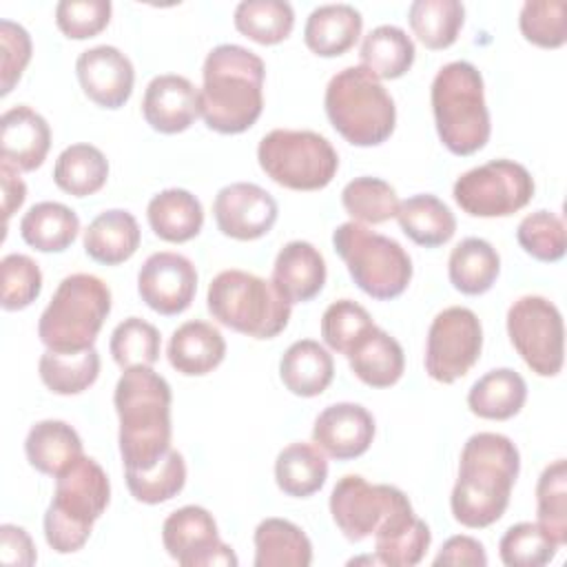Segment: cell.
<instances>
[{"mask_svg": "<svg viewBox=\"0 0 567 567\" xmlns=\"http://www.w3.org/2000/svg\"><path fill=\"white\" fill-rule=\"evenodd\" d=\"M29 31L11 20H0V95H9L31 60Z\"/></svg>", "mask_w": 567, "mask_h": 567, "instance_id": "f5cc1de1", "label": "cell"}, {"mask_svg": "<svg viewBox=\"0 0 567 567\" xmlns=\"http://www.w3.org/2000/svg\"><path fill=\"white\" fill-rule=\"evenodd\" d=\"M75 75L84 95L111 111L128 102L135 84L133 62L111 44L82 51L75 60Z\"/></svg>", "mask_w": 567, "mask_h": 567, "instance_id": "ac0fdd59", "label": "cell"}, {"mask_svg": "<svg viewBox=\"0 0 567 567\" xmlns=\"http://www.w3.org/2000/svg\"><path fill=\"white\" fill-rule=\"evenodd\" d=\"M24 454L33 470L47 476H58L82 456V439L66 421L44 419L27 432Z\"/></svg>", "mask_w": 567, "mask_h": 567, "instance_id": "f546056e", "label": "cell"}, {"mask_svg": "<svg viewBox=\"0 0 567 567\" xmlns=\"http://www.w3.org/2000/svg\"><path fill=\"white\" fill-rule=\"evenodd\" d=\"M483 350V326L474 310L450 306L441 310L425 339V372L439 383H454L465 377Z\"/></svg>", "mask_w": 567, "mask_h": 567, "instance_id": "4fadbf2b", "label": "cell"}, {"mask_svg": "<svg viewBox=\"0 0 567 567\" xmlns=\"http://www.w3.org/2000/svg\"><path fill=\"white\" fill-rule=\"evenodd\" d=\"M527 401V383L512 368L485 372L467 392L472 414L487 421H507L516 416Z\"/></svg>", "mask_w": 567, "mask_h": 567, "instance_id": "4dcf8cb0", "label": "cell"}, {"mask_svg": "<svg viewBox=\"0 0 567 567\" xmlns=\"http://www.w3.org/2000/svg\"><path fill=\"white\" fill-rule=\"evenodd\" d=\"M323 106L334 131L361 148L383 144L396 124L392 95L361 64L346 66L330 78Z\"/></svg>", "mask_w": 567, "mask_h": 567, "instance_id": "8992f818", "label": "cell"}, {"mask_svg": "<svg viewBox=\"0 0 567 567\" xmlns=\"http://www.w3.org/2000/svg\"><path fill=\"white\" fill-rule=\"evenodd\" d=\"M352 374L370 388L394 385L405 370V354L401 343L385 330L374 326L346 357Z\"/></svg>", "mask_w": 567, "mask_h": 567, "instance_id": "83f0119b", "label": "cell"}, {"mask_svg": "<svg viewBox=\"0 0 567 567\" xmlns=\"http://www.w3.org/2000/svg\"><path fill=\"white\" fill-rule=\"evenodd\" d=\"M498 272L501 257L496 248L481 237H465L450 252L447 277L463 295H485L496 284Z\"/></svg>", "mask_w": 567, "mask_h": 567, "instance_id": "d6a6232c", "label": "cell"}, {"mask_svg": "<svg viewBox=\"0 0 567 567\" xmlns=\"http://www.w3.org/2000/svg\"><path fill=\"white\" fill-rule=\"evenodd\" d=\"M146 217L151 230L171 244L195 239L204 226L202 202L186 188H166L153 195Z\"/></svg>", "mask_w": 567, "mask_h": 567, "instance_id": "f1b7e54d", "label": "cell"}, {"mask_svg": "<svg viewBox=\"0 0 567 567\" xmlns=\"http://www.w3.org/2000/svg\"><path fill=\"white\" fill-rule=\"evenodd\" d=\"M341 204L357 224H385L396 217L399 195L381 177H354L341 190Z\"/></svg>", "mask_w": 567, "mask_h": 567, "instance_id": "b9f144b4", "label": "cell"}, {"mask_svg": "<svg viewBox=\"0 0 567 567\" xmlns=\"http://www.w3.org/2000/svg\"><path fill=\"white\" fill-rule=\"evenodd\" d=\"M111 501V483L91 456L75 458L55 476V492L44 512V538L58 554L80 551Z\"/></svg>", "mask_w": 567, "mask_h": 567, "instance_id": "5b68a950", "label": "cell"}, {"mask_svg": "<svg viewBox=\"0 0 567 567\" xmlns=\"http://www.w3.org/2000/svg\"><path fill=\"white\" fill-rule=\"evenodd\" d=\"M264 60L241 44H217L202 69L199 111L204 124L221 135L248 131L264 111Z\"/></svg>", "mask_w": 567, "mask_h": 567, "instance_id": "3957f363", "label": "cell"}, {"mask_svg": "<svg viewBox=\"0 0 567 567\" xmlns=\"http://www.w3.org/2000/svg\"><path fill=\"white\" fill-rule=\"evenodd\" d=\"M255 567H308L312 543L306 532L286 518H264L255 529Z\"/></svg>", "mask_w": 567, "mask_h": 567, "instance_id": "1f68e13d", "label": "cell"}, {"mask_svg": "<svg viewBox=\"0 0 567 567\" xmlns=\"http://www.w3.org/2000/svg\"><path fill=\"white\" fill-rule=\"evenodd\" d=\"M374 416L359 403H332L323 408L312 425V443L337 461L365 454L374 439Z\"/></svg>", "mask_w": 567, "mask_h": 567, "instance_id": "d6986e66", "label": "cell"}, {"mask_svg": "<svg viewBox=\"0 0 567 567\" xmlns=\"http://www.w3.org/2000/svg\"><path fill=\"white\" fill-rule=\"evenodd\" d=\"M166 554L182 567H237L230 545L219 538L213 514L199 505H184L171 512L162 525Z\"/></svg>", "mask_w": 567, "mask_h": 567, "instance_id": "9a60e30c", "label": "cell"}, {"mask_svg": "<svg viewBox=\"0 0 567 567\" xmlns=\"http://www.w3.org/2000/svg\"><path fill=\"white\" fill-rule=\"evenodd\" d=\"M410 498L394 485H372L359 474H346L330 494V514L339 532L361 543L381 527V523Z\"/></svg>", "mask_w": 567, "mask_h": 567, "instance_id": "5bb4252c", "label": "cell"}, {"mask_svg": "<svg viewBox=\"0 0 567 567\" xmlns=\"http://www.w3.org/2000/svg\"><path fill=\"white\" fill-rule=\"evenodd\" d=\"M233 22L248 40L270 47L290 35L295 27V11L286 0H241L235 7Z\"/></svg>", "mask_w": 567, "mask_h": 567, "instance_id": "60d3db41", "label": "cell"}, {"mask_svg": "<svg viewBox=\"0 0 567 567\" xmlns=\"http://www.w3.org/2000/svg\"><path fill=\"white\" fill-rule=\"evenodd\" d=\"M257 162L279 186L290 190H321L339 168L334 146L308 128H275L259 140Z\"/></svg>", "mask_w": 567, "mask_h": 567, "instance_id": "30bf717a", "label": "cell"}, {"mask_svg": "<svg viewBox=\"0 0 567 567\" xmlns=\"http://www.w3.org/2000/svg\"><path fill=\"white\" fill-rule=\"evenodd\" d=\"M361 29L363 18L352 4H321L306 20L303 42L319 58H337L357 44Z\"/></svg>", "mask_w": 567, "mask_h": 567, "instance_id": "d4e9b609", "label": "cell"}, {"mask_svg": "<svg viewBox=\"0 0 567 567\" xmlns=\"http://www.w3.org/2000/svg\"><path fill=\"white\" fill-rule=\"evenodd\" d=\"M538 525L563 547L567 543V463L551 461L536 483Z\"/></svg>", "mask_w": 567, "mask_h": 567, "instance_id": "ee69618b", "label": "cell"}, {"mask_svg": "<svg viewBox=\"0 0 567 567\" xmlns=\"http://www.w3.org/2000/svg\"><path fill=\"white\" fill-rule=\"evenodd\" d=\"M0 560L18 567H31L38 560L35 545L24 527L11 523L0 525Z\"/></svg>", "mask_w": 567, "mask_h": 567, "instance_id": "11a10c76", "label": "cell"}, {"mask_svg": "<svg viewBox=\"0 0 567 567\" xmlns=\"http://www.w3.org/2000/svg\"><path fill=\"white\" fill-rule=\"evenodd\" d=\"M430 543V527L414 514L410 501L396 507L374 532V554L379 565L414 567L423 560Z\"/></svg>", "mask_w": 567, "mask_h": 567, "instance_id": "603a6c76", "label": "cell"}, {"mask_svg": "<svg viewBox=\"0 0 567 567\" xmlns=\"http://www.w3.org/2000/svg\"><path fill=\"white\" fill-rule=\"evenodd\" d=\"M171 385L146 365L122 370L113 405L120 419V456L124 470L155 467L171 450Z\"/></svg>", "mask_w": 567, "mask_h": 567, "instance_id": "7a4b0ae2", "label": "cell"}, {"mask_svg": "<svg viewBox=\"0 0 567 567\" xmlns=\"http://www.w3.org/2000/svg\"><path fill=\"white\" fill-rule=\"evenodd\" d=\"M396 221L401 230L423 248L447 244L456 233V217L447 204L432 193H419L399 204Z\"/></svg>", "mask_w": 567, "mask_h": 567, "instance_id": "836d02e7", "label": "cell"}, {"mask_svg": "<svg viewBox=\"0 0 567 567\" xmlns=\"http://www.w3.org/2000/svg\"><path fill=\"white\" fill-rule=\"evenodd\" d=\"M51 148V128L47 120L27 104H16L0 117L2 162L31 173L42 166Z\"/></svg>", "mask_w": 567, "mask_h": 567, "instance_id": "44dd1931", "label": "cell"}, {"mask_svg": "<svg viewBox=\"0 0 567 567\" xmlns=\"http://www.w3.org/2000/svg\"><path fill=\"white\" fill-rule=\"evenodd\" d=\"M42 383L60 396H71L89 390L100 374V354L93 348L80 352L44 350L38 361Z\"/></svg>", "mask_w": 567, "mask_h": 567, "instance_id": "f35d334b", "label": "cell"}, {"mask_svg": "<svg viewBox=\"0 0 567 567\" xmlns=\"http://www.w3.org/2000/svg\"><path fill=\"white\" fill-rule=\"evenodd\" d=\"M131 496L144 505H157L177 496L186 485V463L177 450H168L162 461L142 472L124 470Z\"/></svg>", "mask_w": 567, "mask_h": 567, "instance_id": "7bdbcfd3", "label": "cell"}, {"mask_svg": "<svg viewBox=\"0 0 567 567\" xmlns=\"http://www.w3.org/2000/svg\"><path fill=\"white\" fill-rule=\"evenodd\" d=\"M80 233L73 208L60 202H38L20 219L22 239L40 252H64Z\"/></svg>", "mask_w": 567, "mask_h": 567, "instance_id": "e575fe53", "label": "cell"}, {"mask_svg": "<svg viewBox=\"0 0 567 567\" xmlns=\"http://www.w3.org/2000/svg\"><path fill=\"white\" fill-rule=\"evenodd\" d=\"M408 22L423 47L441 51L456 42L465 22V7L458 0H414L408 9Z\"/></svg>", "mask_w": 567, "mask_h": 567, "instance_id": "ab89813d", "label": "cell"}, {"mask_svg": "<svg viewBox=\"0 0 567 567\" xmlns=\"http://www.w3.org/2000/svg\"><path fill=\"white\" fill-rule=\"evenodd\" d=\"M414 55L416 49L412 38L394 24L374 27L359 49L361 66L377 80H396L405 75L414 64Z\"/></svg>", "mask_w": 567, "mask_h": 567, "instance_id": "8d00e7d4", "label": "cell"}, {"mask_svg": "<svg viewBox=\"0 0 567 567\" xmlns=\"http://www.w3.org/2000/svg\"><path fill=\"white\" fill-rule=\"evenodd\" d=\"M518 27L527 42L540 49H558L567 42L565 0H527L518 13Z\"/></svg>", "mask_w": 567, "mask_h": 567, "instance_id": "681fc988", "label": "cell"}, {"mask_svg": "<svg viewBox=\"0 0 567 567\" xmlns=\"http://www.w3.org/2000/svg\"><path fill=\"white\" fill-rule=\"evenodd\" d=\"M326 277L328 268L323 255L310 241L295 239L277 252L270 281L292 306L315 299L323 290Z\"/></svg>", "mask_w": 567, "mask_h": 567, "instance_id": "7402d4cb", "label": "cell"}, {"mask_svg": "<svg viewBox=\"0 0 567 567\" xmlns=\"http://www.w3.org/2000/svg\"><path fill=\"white\" fill-rule=\"evenodd\" d=\"M516 239L520 248L545 264L560 261L567 248V230L560 215L551 210H534L525 215L516 228Z\"/></svg>", "mask_w": 567, "mask_h": 567, "instance_id": "7dc6e473", "label": "cell"}, {"mask_svg": "<svg viewBox=\"0 0 567 567\" xmlns=\"http://www.w3.org/2000/svg\"><path fill=\"white\" fill-rule=\"evenodd\" d=\"M206 306L221 326L252 339H272L286 330L292 306L272 281L246 270H221L213 277Z\"/></svg>", "mask_w": 567, "mask_h": 567, "instance_id": "ba28073f", "label": "cell"}, {"mask_svg": "<svg viewBox=\"0 0 567 567\" xmlns=\"http://www.w3.org/2000/svg\"><path fill=\"white\" fill-rule=\"evenodd\" d=\"M159 330L140 317H128L120 321L111 332L109 341L111 357L122 370L137 365L151 368L159 359Z\"/></svg>", "mask_w": 567, "mask_h": 567, "instance_id": "f6af8a7d", "label": "cell"}, {"mask_svg": "<svg viewBox=\"0 0 567 567\" xmlns=\"http://www.w3.org/2000/svg\"><path fill=\"white\" fill-rule=\"evenodd\" d=\"M168 363L184 377H204L226 357L221 332L208 321H186L173 330L166 348Z\"/></svg>", "mask_w": 567, "mask_h": 567, "instance_id": "cb8c5ba5", "label": "cell"}, {"mask_svg": "<svg viewBox=\"0 0 567 567\" xmlns=\"http://www.w3.org/2000/svg\"><path fill=\"white\" fill-rule=\"evenodd\" d=\"M137 292L157 315H179L195 299L197 270L193 261L179 252H153L137 272Z\"/></svg>", "mask_w": 567, "mask_h": 567, "instance_id": "2e32d148", "label": "cell"}, {"mask_svg": "<svg viewBox=\"0 0 567 567\" xmlns=\"http://www.w3.org/2000/svg\"><path fill=\"white\" fill-rule=\"evenodd\" d=\"M334 377L332 354L315 339H299L288 346L279 361V379L295 396L312 399L328 390Z\"/></svg>", "mask_w": 567, "mask_h": 567, "instance_id": "484cf974", "label": "cell"}, {"mask_svg": "<svg viewBox=\"0 0 567 567\" xmlns=\"http://www.w3.org/2000/svg\"><path fill=\"white\" fill-rule=\"evenodd\" d=\"M328 478V458L315 443H290L275 461L277 487L292 498L317 494Z\"/></svg>", "mask_w": 567, "mask_h": 567, "instance_id": "d590c367", "label": "cell"}, {"mask_svg": "<svg viewBox=\"0 0 567 567\" xmlns=\"http://www.w3.org/2000/svg\"><path fill=\"white\" fill-rule=\"evenodd\" d=\"M518 472L520 454L509 436L472 434L461 450L458 476L450 496L454 520L470 529L494 525L509 505Z\"/></svg>", "mask_w": 567, "mask_h": 567, "instance_id": "6da1fadb", "label": "cell"}, {"mask_svg": "<svg viewBox=\"0 0 567 567\" xmlns=\"http://www.w3.org/2000/svg\"><path fill=\"white\" fill-rule=\"evenodd\" d=\"M560 545L538 523L512 525L498 543V554L507 567H543L554 560Z\"/></svg>", "mask_w": 567, "mask_h": 567, "instance_id": "bcb514c9", "label": "cell"}, {"mask_svg": "<svg viewBox=\"0 0 567 567\" xmlns=\"http://www.w3.org/2000/svg\"><path fill=\"white\" fill-rule=\"evenodd\" d=\"M507 334L514 350L538 377H556L565 361L563 315L547 297H518L507 310Z\"/></svg>", "mask_w": 567, "mask_h": 567, "instance_id": "7c38bea8", "label": "cell"}, {"mask_svg": "<svg viewBox=\"0 0 567 567\" xmlns=\"http://www.w3.org/2000/svg\"><path fill=\"white\" fill-rule=\"evenodd\" d=\"M142 115L146 124L164 135H175L202 117L199 89L177 73L155 75L142 97Z\"/></svg>", "mask_w": 567, "mask_h": 567, "instance_id": "ffe728a7", "label": "cell"}, {"mask_svg": "<svg viewBox=\"0 0 567 567\" xmlns=\"http://www.w3.org/2000/svg\"><path fill=\"white\" fill-rule=\"evenodd\" d=\"M532 173L514 159H489L465 171L452 188L458 208L472 217H509L534 197Z\"/></svg>", "mask_w": 567, "mask_h": 567, "instance_id": "8fae6325", "label": "cell"}, {"mask_svg": "<svg viewBox=\"0 0 567 567\" xmlns=\"http://www.w3.org/2000/svg\"><path fill=\"white\" fill-rule=\"evenodd\" d=\"M137 219L122 208L100 213L84 230V252L104 266L128 261L140 248Z\"/></svg>", "mask_w": 567, "mask_h": 567, "instance_id": "4316f807", "label": "cell"}, {"mask_svg": "<svg viewBox=\"0 0 567 567\" xmlns=\"http://www.w3.org/2000/svg\"><path fill=\"white\" fill-rule=\"evenodd\" d=\"M109 0H62L55 4V24L71 40H86L106 29L111 20Z\"/></svg>", "mask_w": 567, "mask_h": 567, "instance_id": "816d5d0a", "label": "cell"}, {"mask_svg": "<svg viewBox=\"0 0 567 567\" xmlns=\"http://www.w3.org/2000/svg\"><path fill=\"white\" fill-rule=\"evenodd\" d=\"M374 328L370 312L352 301V299H337L332 301L321 317V337L326 346L343 357L352 352V348Z\"/></svg>", "mask_w": 567, "mask_h": 567, "instance_id": "c3c4849f", "label": "cell"}, {"mask_svg": "<svg viewBox=\"0 0 567 567\" xmlns=\"http://www.w3.org/2000/svg\"><path fill=\"white\" fill-rule=\"evenodd\" d=\"M213 215L221 235L237 241H255L270 233L279 206L266 188L250 182H235L219 188L213 202Z\"/></svg>", "mask_w": 567, "mask_h": 567, "instance_id": "e0dca14e", "label": "cell"}, {"mask_svg": "<svg viewBox=\"0 0 567 567\" xmlns=\"http://www.w3.org/2000/svg\"><path fill=\"white\" fill-rule=\"evenodd\" d=\"M109 179V159L93 144L66 146L53 166V182L73 197L95 195Z\"/></svg>", "mask_w": 567, "mask_h": 567, "instance_id": "74e56055", "label": "cell"}, {"mask_svg": "<svg viewBox=\"0 0 567 567\" xmlns=\"http://www.w3.org/2000/svg\"><path fill=\"white\" fill-rule=\"evenodd\" d=\"M0 182H2V217H4V226H7L11 215L27 199V184L22 182L18 168H13L7 162L0 164Z\"/></svg>", "mask_w": 567, "mask_h": 567, "instance_id": "9f6ffc18", "label": "cell"}, {"mask_svg": "<svg viewBox=\"0 0 567 567\" xmlns=\"http://www.w3.org/2000/svg\"><path fill=\"white\" fill-rule=\"evenodd\" d=\"M434 565H470V567H485L487 565V554L485 547L465 534L458 536H450L443 547L439 549V554L434 556Z\"/></svg>", "mask_w": 567, "mask_h": 567, "instance_id": "db71d44e", "label": "cell"}, {"mask_svg": "<svg viewBox=\"0 0 567 567\" xmlns=\"http://www.w3.org/2000/svg\"><path fill=\"white\" fill-rule=\"evenodd\" d=\"M332 246L352 281L372 299L390 301L405 292L412 279V259L405 248L363 224L346 221L332 233Z\"/></svg>", "mask_w": 567, "mask_h": 567, "instance_id": "9c48e42d", "label": "cell"}, {"mask_svg": "<svg viewBox=\"0 0 567 567\" xmlns=\"http://www.w3.org/2000/svg\"><path fill=\"white\" fill-rule=\"evenodd\" d=\"M432 113L439 140L454 155L481 151L492 133L481 71L465 60L443 64L432 80Z\"/></svg>", "mask_w": 567, "mask_h": 567, "instance_id": "277c9868", "label": "cell"}, {"mask_svg": "<svg viewBox=\"0 0 567 567\" xmlns=\"http://www.w3.org/2000/svg\"><path fill=\"white\" fill-rule=\"evenodd\" d=\"M42 290L40 266L22 252L4 255L0 261V306L9 312L31 306Z\"/></svg>", "mask_w": 567, "mask_h": 567, "instance_id": "f907efd6", "label": "cell"}, {"mask_svg": "<svg viewBox=\"0 0 567 567\" xmlns=\"http://www.w3.org/2000/svg\"><path fill=\"white\" fill-rule=\"evenodd\" d=\"M111 312L109 286L89 272L64 277L49 306L40 315L38 337L47 350L80 352L95 346V339Z\"/></svg>", "mask_w": 567, "mask_h": 567, "instance_id": "52a82bcc", "label": "cell"}]
</instances>
